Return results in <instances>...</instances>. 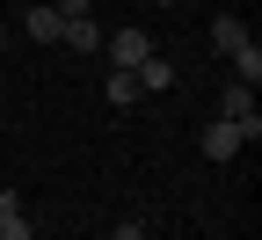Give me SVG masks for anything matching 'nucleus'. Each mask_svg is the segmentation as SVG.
I'll use <instances>...</instances> for the list:
<instances>
[{"label": "nucleus", "mask_w": 262, "mask_h": 240, "mask_svg": "<svg viewBox=\"0 0 262 240\" xmlns=\"http://www.w3.org/2000/svg\"><path fill=\"white\" fill-rule=\"evenodd\" d=\"M219 117H226V124H241V139H248V146L262 139V110H255V88H241V80H233V88L219 95Z\"/></svg>", "instance_id": "nucleus-1"}, {"label": "nucleus", "mask_w": 262, "mask_h": 240, "mask_svg": "<svg viewBox=\"0 0 262 240\" xmlns=\"http://www.w3.org/2000/svg\"><path fill=\"white\" fill-rule=\"evenodd\" d=\"M102 51H110V58L124 66V73H131L139 58H153V37H146V29H131V22H124V29H110V37H102Z\"/></svg>", "instance_id": "nucleus-2"}, {"label": "nucleus", "mask_w": 262, "mask_h": 240, "mask_svg": "<svg viewBox=\"0 0 262 240\" xmlns=\"http://www.w3.org/2000/svg\"><path fill=\"white\" fill-rule=\"evenodd\" d=\"M196 146H204V160H233L248 139H241V124H226V117H211L204 124V139H196Z\"/></svg>", "instance_id": "nucleus-3"}, {"label": "nucleus", "mask_w": 262, "mask_h": 240, "mask_svg": "<svg viewBox=\"0 0 262 240\" xmlns=\"http://www.w3.org/2000/svg\"><path fill=\"white\" fill-rule=\"evenodd\" d=\"M102 37H110V29H102V22H95V15H73V22H66V29H58V44H73L80 58H95V51H102Z\"/></svg>", "instance_id": "nucleus-4"}, {"label": "nucleus", "mask_w": 262, "mask_h": 240, "mask_svg": "<svg viewBox=\"0 0 262 240\" xmlns=\"http://www.w3.org/2000/svg\"><path fill=\"white\" fill-rule=\"evenodd\" d=\"M22 29H29V44H58V29H66V15L51 8V0H37V8L22 15Z\"/></svg>", "instance_id": "nucleus-5"}, {"label": "nucleus", "mask_w": 262, "mask_h": 240, "mask_svg": "<svg viewBox=\"0 0 262 240\" xmlns=\"http://www.w3.org/2000/svg\"><path fill=\"white\" fill-rule=\"evenodd\" d=\"M211 44H219L226 58H233V51H248L255 37H248V22H241V15H211Z\"/></svg>", "instance_id": "nucleus-6"}, {"label": "nucleus", "mask_w": 262, "mask_h": 240, "mask_svg": "<svg viewBox=\"0 0 262 240\" xmlns=\"http://www.w3.org/2000/svg\"><path fill=\"white\" fill-rule=\"evenodd\" d=\"M131 80H139V95H160V88H175V66H168V58H139Z\"/></svg>", "instance_id": "nucleus-7"}, {"label": "nucleus", "mask_w": 262, "mask_h": 240, "mask_svg": "<svg viewBox=\"0 0 262 240\" xmlns=\"http://www.w3.org/2000/svg\"><path fill=\"white\" fill-rule=\"evenodd\" d=\"M110 102H117V110H131V102H139V80H131L124 66H110Z\"/></svg>", "instance_id": "nucleus-8"}, {"label": "nucleus", "mask_w": 262, "mask_h": 240, "mask_svg": "<svg viewBox=\"0 0 262 240\" xmlns=\"http://www.w3.org/2000/svg\"><path fill=\"white\" fill-rule=\"evenodd\" d=\"M233 73H241V88H255V80H262V44H248V51H233Z\"/></svg>", "instance_id": "nucleus-9"}, {"label": "nucleus", "mask_w": 262, "mask_h": 240, "mask_svg": "<svg viewBox=\"0 0 262 240\" xmlns=\"http://www.w3.org/2000/svg\"><path fill=\"white\" fill-rule=\"evenodd\" d=\"M51 8H58L66 22H73V15H95V0H51Z\"/></svg>", "instance_id": "nucleus-10"}, {"label": "nucleus", "mask_w": 262, "mask_h": 240, "mask_svg": "<svg viewBox=\"0 0 262 240\" xmlns=\"http://www.w3.org/2000/svg\"><path fill=\"white\" fill-rule=\"evenodd\" d=\"M8 219H22V197H15V189H0V226H8Z\"/></svg>", "instance_id": "nucleus-11"}, {"label": "nucleus", "mask_w": 262, "mask_h": 240, "mask_svg": "<svg viewBox=\"0 0 262 240\" xmlns=\"http://www.w3.org/2000/svg\"><path fill=\"white\" fill-rule=\"evenodd\" d=\"M110 240H146V226H139V219H124V226H117Z\"/></svg>", "instance_id": "nucleus-12"}, {"label": "nucleus", "mask_w": 262, "mask_h": 240, "mask_svg": "<svg viewBox=\"0 0 262 240\" xmlns=\"http://www.w3.org/2000/svg\"><path fill=\"white\" fill-rule=\"evenodd\" d=\"M0 51H8V29H0Z\"/></svg>", "instance_id": "nucleus-13"}, {"label": "nucleus", "mask_w": 262, "mask_h": 240, "mask_svg": "<svg viewBox=\"0 0 262 240\" xmlns=\"http://www.w3.org/2000/svg\"><path fill=\"white\" fill-rule=\"evenodd\" d=\"M160 8H175V0H160Z\"/></svg>", "instance_id": "nucleus-14"}, {"label": "nucleus", "mask_w": 262, "mask_h": 240, "mask_svg": "<svg viewBox=\"0 0 262 240\" xmlns=\"http://www.w3.org/2000/svg\"><path fill=\"white\" fill-rule=\"evenodd\" d=\"M0 124H8V117H0Z\"/></svg>", "instance_id": "nucleus-15"}]
</instances>
